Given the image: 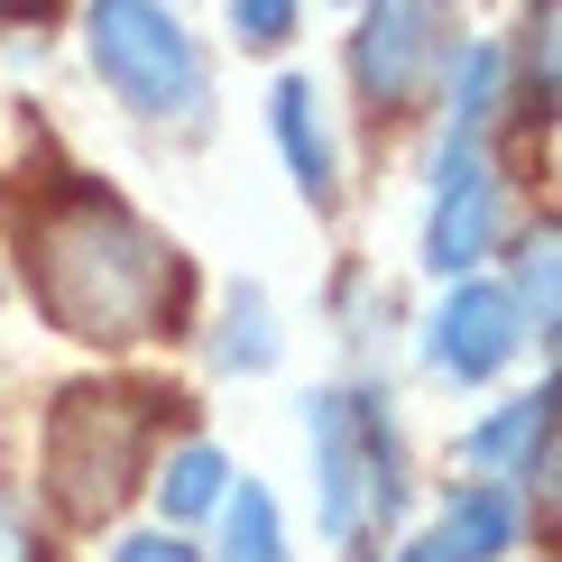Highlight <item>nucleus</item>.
Here are the masks:
<instances>
[{
  "mask_svg": "<svg viewBox=\"0 0 562 562\" xmlns=\"http://www.w3.org/2000/svg\"><path fill=\"white\" fill-rule=\"evenodd\" d=\"M92 75L138 121L203 111V46L167 0H92Z\"/></svg>",
  "mask_w": 562,
  "mask_h": 562,
  "instance_id": "nucleus-3",
  "label": "nucleus"
},
{
  "mask_svg": "<svg viewBox=\"0 0 562 562\" xmlns=\"http://www.w3.org/2000/svg\"><path fill=\"white\" fill-rule=\"evenodd\" d=\"M517 314H535V341H553V231L526 240V268H517Z\"/></svg>",
  "mask_w": 562,
  "mask_h": 562,
  "instance_id": "nucleus-14",
  "label": "nucleus"
},
{
  "mask_svg": "<svg viewBox=\"0 0 562 562\" xmlns=\"http://www.w3.org/2000/svg\"><path fill=\"white\" fill-rule=\"evenodd\" d=\"M240 46H286L295 37V0H222Z\"/></svg>",
  "mask_w": 562,
  "mask_h": 562,
  "instance_id": "nucleus-15",
  "label": "nucleus"
},
{
  "mask_svg": "<svg viewBox=\"0 0 562 562\" xmlns=\"http://www.w3.org/2000/svg\"><path fill=\"white\" fill-rule=\"evenodd\" d=\"M148 387H75L56 406V434H46V488L75 526L121 517L130 480H138V442H148Z\"/></svg>",
  "mask_w": 562,
  "mask_h": 562,
  "instance_id": "nucleus-2",
  "label": "nucleus"
},
{
  "mask_svg": "<svg viewBox=\"0 0 562 562\" xmlns=\"http://www.w3.org/2000/svg\"><path fill=\"white\" fill-rule=\"evenodd\" d=\"M452 0H379V10L360 19V46H350V65H360V92L379 111H406L425 102L434 75L452 65Z\"/></svg>",
  "mask_w": 562,
  "mask_h": 562,
  "instance_id": "nucleus-4",
  "label": "nucleus"
},
{
  "mask_svg": "<svg viewBox=\"0 0 562 562\" xmlns=\"http://www.w3.org/2000/svg\"><path fill=\"white\" fill-rule=\"evenodd\" d=\"M0 10H46V0H0Z\"/></svg>",
  "mask_w": 562,
  "mask_h": 562,
  "instance_id": "nucleus-20",
  "label": "nucleus"
},
{
  "mask_svg": "<svg viewBox=\"0 0 562 562\" xmlns=\"http://www.w3.org/2000/svg\"><path fill=\"white\" fill-rule=\"evenodd\" d=\"M434 535H442L452 562H498L507 544H517V498H507V488H461Z\"/></svg>",
  "mask_w": 562,
  "mask_h": 562,
  "instance_id": "nucleus-9",
  "label": "nucleus"
},
{
  "mask_svg": "<svg viewBox=\"0 0 562 562\" xmlns=\"http://www.w3.org/2000/svg\"><path fill=\"white\" fill-rule=\"evenodd\" d=\"M222 480H231V461L213 452V442H184L167 471H157V507H167V526L213 517V507H222Z\"/></svg>",
  "mask_w": 562,
  "mask_h": 562,
  "instance_id": "nucleus-11",
  "label": "nucleus"
},
{
  "mask_svg": "<svg viewBox=\"0 0 562 562\" xmlns=\"http://www.w3.org/2000/svg\"><path fill=\"white\" fill-rule=\"evenodd\" d=\"M222 369H240V379H259V369H277V323H268V295L259 286H231L222 304Z\"/></svg>",
  "mask_w": 562,
  "mask_h": 562,
  "instance_id": "nucleus-12",
  "label": "nucleus"
},
{
  "mask_svg": "<svg viewBox=\"0 0 562 562\" xmlns=\"http://www.w3.org/2000/svg\"><path fill=\"white\" fill-rule=\"evenodd\" d=\"M544 442H553V396H526V406L488 415V425L461 442V452H471L480 471H498V461H526V480H535V471H544Z\"/></svg>",
  "mask_w": 562,
  "mask_h": 562,
  "instance_id": "nucleus-10",
  "label": "nucleus"
},
{
  "mask_svg": "<svg viewBox=\"0 0 562 562\" xmlns=\"http://www.w3.org/2000/svg\"><path fill=\"white\" fill-rule=\"evenodd\" d=\"M304 434H314L323 535L350 544V535H360V507H369V442H360V406H350V387H323L314 406H304Z\"/></svg>",
  "mask_w": 562,
  "mask_h": 562,
  "instance_id": "nucleus-7",
  "label": "nucleus"
},
{
  "mask_svg": "<svg viewBox=\"0 0 562 562\" xmlns=\"http://www.w3.org/2000/svg\"><path fill=\"white\" fill-rule=\"evenodd\" d=\"M268 130H277V148H286V176H295V194L304 203H333V130H323V92L286 75L277 83V102H268Z\"/></svg>",
  "mask_w": 562,
  "mask_h": 562,
  "instance_id": "nucleus-8",
  "label": "nucleus"
},
{
  "mask_svg": "<svg viewBox=\"0 0 562 562\" xmlns=\"http://www.w3.org/2000/svg\"><path fill=\"white\" fill-rule=\"evenodd\" d=\"M0 562H46V553H37V535H29V526H19V517H10V507H0Z\"/></svg>",
  "mask_w": 562,
  "mask_h": 562,
  "instance_id": "nucleus-18",
  "label": "nucleus"
},
{
  "mask_svg": "<svg viewBox=\"0 0 562 562\" xmlns=\"http://www.w3.org/2000/svg\"><path fill=\"white\" fill-rule=\"evenodd\" d=\"M111 562H203V553H184V544H167V535H130Z\"/></svg>",
  "mask_w": 562,
  "mask_h": 562,
  "instance_id": "nucleus-17",
  "label": "nucleus"
},
{
  "mask_svg": "<svg viewBox=\"0 0 562 562\" xmlns=\"http://www.w3.org/2000/svg\"><path fill=\"white\" fill-rule=\"evenodd\" d=\"M517 83H526L535 111L553 102V19H535V29H526V46H517Z\"/></svg>",
  "mask_w": 562,
  "mask_h": 562,
  "instance_id": "nucleus-16",
  "label": "nucleus"
},
{
  "mask_svg": "<svg viewBox=\"0 0 562 562\" xmlns=\"http://www.w3.org/2000/svg\"><path fill=\"white\" fill-rule=\"evenodd\" d=\"M29 277H37V304L56 314V333L111 341V350L167 333V323H176V295H184L176 249L157 240L138 213L102 203V194H65L56 213L37 222Z\"/></svg>",
  "mask_w": 562,
  "mask_h": 562,
  "instance_id": "nucleus-1",
  "label": "nucleus"
},
{
  "mask_svg": "<svg viewBox=\"0 0 562 562\" xmlns=\"http://www.w3.org/2000/svg\"><path fill=\"white\" fill-rule=\"evenodd\" d=\"M517 341H526V314H517V295L507 286H480V277H452V295H442V314H434V369L442 379H498L507 360H517Z\"/></svg>",
  "mask_w": 562,
  "mask_h": 562,
  "instance_id": "nucleus-6",
  "label": "nucleus"
},
{
  "mask_svg": "<svg viewBox=\"0 0 562 562\" xmlns=\"http://www.w3.org/2000/svg\"><path fill=\"white\" fill-rule=\"evenodd\" d=\"M387 562H452V553H442V535H415V544H406V553H387Z\"/></svg>",
  "mask_w": 562,
  "mask_h": 562,
  "instance_id": "nucleus-19",
  "label": "nucleus"
},
{
  "mask_svg": "<svg viewBox=\"0 0 562 562\" xmlns=\"http://www.w3.org/2000/svg\"><path fill=\"white\" fill-rule=\"evenodd\" d=\"M222 517H231V562H295L268 488H222Z\"/></svg>",
  "mask_w": 562,
  "mask_h": 562,
  "instance_id": "nucleus-13",
  "label": "nucleus"
},
{
  "mask_svg": "<svg viewBox=\"0 0 562 562\" xmlns=\"http://www.w3.org/2000/svg\"><path fill=\"white\" fill-rule=\"evenodd\" d=\"M488 231H498V167H488V138L442 130L434 157V203H425V268L434 277H471Z\"/></svg>",
  "mask_w": 562,
  "mask_h": 562,
  "instance_id": "nucleus-5",
  "label": "nucleus"
}]
</instances>
